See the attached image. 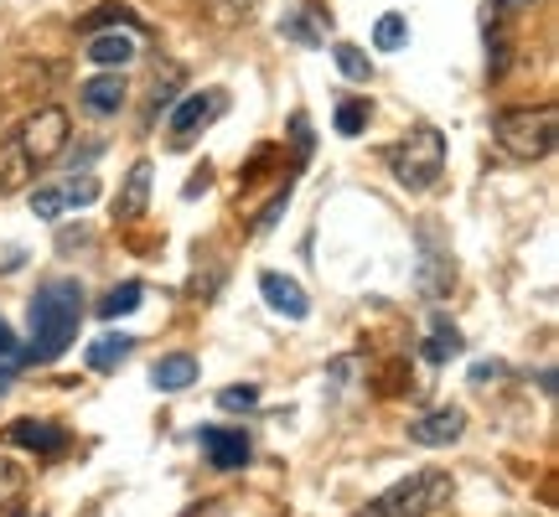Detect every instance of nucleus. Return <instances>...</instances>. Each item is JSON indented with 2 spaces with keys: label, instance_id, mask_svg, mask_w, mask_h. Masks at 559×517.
<instances>
[{
  "label": "nucleus",
  "instance_id": "nucleus-30",
  "mask_svg": "<svg viewBox=\"0 0 559 517\" xmlns=\"http://www.w3.org/2000/svg\"><path fill=\"white\" fill-rule=\"evenodd\" d=\"M487 378H498V362H481V368H472V383H477V388H487Z\"/></svg>",
  "mask_w": 559,
  "mask_h": 517
},
{
  "label": "nucleus",
  "instance_id": "nucleus-3",
  "mask_svg": "<svg viewBox=\"0 0 559 517\" xmlns=\"http://www.w3.org/2000/svg\"><path fill=\"white\" fill-rule=\"evenodd\" d=\"M383 166L394 171L404 192H430L445 171V140H440L436 124H415L400 145H389L383 151Z\"/></svg>",
  "mask_w": 559,
  "mask_h": 517
},
{
  "label": "nucleus",
  "instance_id": "nucleus-2",
  "mask_svg": "<svg viewBox=\"0 0 559 517\" xmlns=\"http://www.w3.org/2000/svg\"><path fill=\"white\" fill-rule=\"evenodd\" d=\"M492 140L508 160H544L559 140L555 104H519V109H498L492 115Z\"/></svg>",
  "mask_w": 559,
  "mask_h": 517
},
{
  "label": "nucleus",
  "instance_id": "nucleus-33",
  "mask_svg": "<svg viewBox=\"0 0 559 517\" xmlns=\"http://www.w3.org/2000/svg\"><path fill=\"white\" fill-rule=\"evenodd\" d=\"M523 5H528V0H523Z\"/></svg>",
  "mask_w": 559,
  "mask_h": 517
},
{
  "label": "nucleus",
  "instance_id": "nucleus-32",
  "mask_svg": "<svg viewBox=\"0 0 559 517\" xmlns=\"http://www.w3.org/2000/svg\"><path fill=\"white\" fill-rule=\"evenodd\" d=\"M16 517H32V513H16Z\"/></svg>",
  "mask_w": 559,
  "mask_h": 517
},
{
  "label": "nucleus",
  "instance_id": "nucleus-17",
  "mask_svg": "<svg viewBox=\"0 0 559 517\" xmlns=\"http://www.w3.org/2000/svg\"><path fill=\"white\" fill-rule=\"evenodd\" d=\"M140 296H145V285H140V279H124V285H115V290L99 300V316L104 321L130 316V311H140Z\"/></svg>",
  "mask_w": 559,
  "mask_h": 517
},
{
  "label": "nucleus",
  "instance_id": "nucleus-23",
  "mask_svg": "<svg viewBox=\"0 0 559 517\" xmlns=\"http://www.w3.org/2000/svg\"><path fill=\"white\" fill-rule=\"evenodd\" d=\"M502 68H508V32H502V26H487V73L498 79Z\"/></svg>",
  "mask_w": 559,
  "mask_h": 517
},
{
  "label": "nucleus",
  "instance_id": "nucleus-31",
  "mask_svg": "<svg viewBox=\"0 0 559 517\" xmlns=\"http://www.w3.org/2000/svg\"><path fill=\"white\" fill-rule=\"evenodd\" d=\"M11 352H16V337H11V326L0 321V358H11Z\"/></svg>",
  "mask_w": 559,
  "mask_h": 517
},
{
  "label": "nucleus",
  "instance_id": "nucleus-18",
  "mask_svg": "<svg viewBox=\"0 0 559 517\" xmlns=\"http://www.w3.org/2000/svg\"><path fill=\"white\" fill-rule=\"evenodd\" d=\"M332 62L342 68V79H353V83L373 79V62H368V52H362V47H353V41H337V47H332Z\"/></svg>",
  "mask_w": 559,
  "mask_h": 517
},
{
  "label": "nucleus",
  "instance_id": "nucleus-22",
  "mask_svg": "<svg viewBox=\"0 0 559 517\" xmlns=\"http://www.w3.org/2000/svg\"><path fill=\"white\" fill-rule=\"evenodd\" d=\"M62 207H68V202H62V187H37V192H32V213H37V218L58 223Z\"/></svg>",
  "mask_w": 559,
  "mask_h": 517
},
{
  "label": "nucleus",
  "instance_id": "nucleus-13",
  "mask_svg": "<svg viewBox=\"0 0 559 517\" xmlns=\"http://www.w3.org/2000/svg\"><path fill=\"white\" fill-rule=\"evenodd\" d=\"M130 352H135V337H130V332H104V337H94L83 347V362H88L94 373H115Z\"/></svg>",
  "mask_w": 559,
  "mask_h": 517
},
{
  "label": "nucleus",
  "instance_id": "nucleus-24",
  "mask_svg": "<svg viewBox=\"0 0 559 517\" xmlns=\"http://www.w3.org/2000/svg\"><path fill=\"white\" fill-rule=\"evenodd\" d=\"M218 404L223 409H243V414H249V409L260 404V388H254V383H243V388H223Z\"/></svg>",
  "mask_w": 559,
  "mask_h": 517
},
{
  "label": "nucleus",
  "instance_id": "nucleus-11",
  "mask_svg": "<svg viewBox=\"0 0 559 517\" xmlns=\"http://www.w3.org/2000/svg\"><path fill=\"white\" fill-rule=\"evenodd\" d=\"M151 177H156V166H151V160H135V166H130L124 187L115 192V218L120 223L145 218V207H151Z\"/></svg>",
  "mask_w": 559,
  "mask_h": 517
},
{
  "label": "nucleus",
  "instance_id": "nucleus-19",
  "mask_svg": "<svg viewBox=\"0 0 559 517\" xmlns=\"http://www.w3.org/2000/svg\"><path fill=\"white\" fill-rule=\"evenodd\" d=\"M404 41H409V21H404L400 11L379 16V26H373V47H379V52H400Z\"/></svg>",
  "mask_w": 559,
  "mask_h": 517
},
{
  "label": "nucleus",
  "instance_id": "nucleus-16",
  "mask_svg": "<svg viewBox=\"0 0 559 517\" xmlns=\"http://www.w3.org/2000/svg\"><path fill=\"white\" fill-rule=\"evenodd\" d=\"M104 26H109V32H140V16L130 5H120V0H104L99 11L83 21V32H104Z\"/></svg>",
  "mask_w": 559,
  "mask_h": 517
},
{
  "label": "nucleus",
  "instance_id": "nucleus-6",
  "mask_svg": "<svg viewBox=\"0 0 559 517\" xmlns=\"http://www.w3.org/2000/svg\"><path fill=\"white\" fill-rule=\"evenodd\" d=\"M198 445L202 456H207V466L213 471H243L249 466V435L243 430H223V424H207V430H198Z\"/></svg>",
  "mask_w": 559,
  "mask_h": 517
},
{
  "label": "nucleus",
  "instance_id": "nucleus-26",
  "mask_svg": "<svg viewBox=\"0 0 559 517\" xmlns=\"http://www.w3.org/2000/svg\"><path fill=\"white\" fill-rule=\"evenodd\" d=\"M285 202H290V181H285L275 197H270V202L260 207V218H254V228H260V233H264V228H275V218H280V207H285Z\"/></svg>",
  "mask_w": 559,
  "mask_h": 517
},
{
  "label": "nucleus",
  "instance_id": "nucleus-5",
  "mask_svg": "<svg viewBox=\"0 0 559 517\" xmlns=\"http://www.w3.org/2000/svg\"><path fill=\"white\" fill-rule=\"evenodd\" d=\"M228 109V99H223V88H207V94H187V99L171 109V145H192V135H198L202 124H213Z\"/></svg>",
  "mask_w": 559,
  "mask_h": 517
},
{
  "label": "nucleus",
  "instance_id": "nucleus-25",
  "mask_svg": "<svg viewBox=\"0 0 559 517\" xmlns=\"http://www.w3.org/2000/svg\"><path fill=\"white\" fill-rule=\"evenodd\" d=\"M21 481H26V477H21V466H16V460H5V456H0V507H5V502H11V497L21 492Z\"/></svg>",
  "mask_w": 559,
  "mask_h": 517
},
{
  "label": "nucleus",
  "instance_id": "nucleus-15",
  "mask_svg": "<svg viewBox=\"0 0 559 517\" xmlns=\"http://www.w3.org/2000/svg\"><path fill=\"white\" fill-rule=\"evenodd\" d=\"M461 352H466L461 332L445 316H436V326H430V341H425V358H430V362H451V358H461Z\"/></svg>",
  "mask_w": 559,
  "mask_h": 517
},
{
  "label": "nucleus",
  "instance_id": "nucleus-1",
  "mask_svg": "<svg viewBox=\"0 0 559 517\" xmlns=\"http://www.w3.org/2000/svg\"><path fill=\"white\" fill-rule=\"evenodd\" d=\"M83 321V285L79 279H47L37 285V300H32V347H26V362H58L73 337H79Z\"/></svg>",
  "mask_w": 559,
  "mask_h": 517
},
{
  "label": "nucleus",
  "instance_id": "nucleus-7",
  "mask_svg": "<svg viewBox=\"0 0 559 517\" xmlns=\"http://www.w3.org/2000/svg\"><path fill=\"white\" fill-rule=\"evenodd\" d=\"M466 435V409L456 404H445V409H430V414L409 419V440L425 445V450H440V445H456Z\"/></svg>",
  "mask_w": 559,
  "mask_h": 517
},
{
  "label": "nucleus",
  "instance_id": "nucleus-14",
  "mask_svg": "<svg viewBox=\"0 0 559 517\" xmlns=\"http://www.w3.org/2000/svg\"><path fill=\"white\" fill-rule=\"evenodd\" d=\"M151 383H156L160 394H181V388L198 383V362L187 358V352H166V358L151 368Z\"/></svg>",
  "mask_w": 559,
  "mask_h": 517
},
{
  "label": "nucleus",
  "instance_id": "nucleus-27",
  "mask_svg": "<svg viewBox=\"0 0 559 517\" xmlns=\"http://www.w3.org/2000/svg\"><path fill=\"white\" fill-rule=\"evenodd\" d=\"M280 37H290V41H306V47H317V32H311V21H306V16L280 21Z\"/></svg>",
  "mask_w": 559,
  "mask_h": 517
},
{
  "label": "nucleus",
  "instance_id": "nucleus-12",
  "mask_svg": "<svg viewBox=\"0 0 559 517\" xmlns=\"http://www.w3.org/2000/svg\"><path fill=\"white\" fill-rule=\"evenodd\" d=\"M260 290H264V300H270V311L285 321H306V311H311L306 290H300L290 275H260Z\"/></svg>",
  "mask_w": 559,
  "mask_h": 517
},
{
  "label": "nucleus",
  "instance_id": "nucleus-8",
  "mask_svg": "<svg viewBox=\"0 0 559 517\" xmlns=\"http://www.w3.org/2000/svg\"><path fill=\"white\" fill-rule=\"evenodd\" d=\"M140 52V37L135 32H88V47H83V58L94 62V68H104V73H120V68H130Z\"/></svg>",
  "mask_w": 559,
  "mask_h": 517
},
{
  "label": "nucleus",
  "instance_id": "nucleus-29",
  "mask_svg": "<svg viewBox=\"0 0 559 517\" xmlns=\"http://www.w3.org/2000/svg\"><path fill=\"white\" fill-rule=\"evenodd\" d=\"M181 517H228V507L223 502H198V507H187Z\"/></svg>",
  "mask_w": 559,
  "mask_h": 517
},
{
  "label": "nucleus",
  "instance_id": "nucleus-28",
  "mask_svg": "<svg viewBox=\"0 0 559 517\" xmlns=\"http://www.w3.org/2000/svg\"><path fill=\"white\" fill-rule=\"evenodd\" d=\"M94 197H99V181H94V177H83V181H73V187H62V202H79V207H83V202H94Z\"/></svg>",
  "mask_w": 559,
  "mask_h": 517
},
{
  "label": "nucleus",
  "instance_id": "nucleus-20",
  "mask_svg": "<svg viewBox=\"0 0 559 517\" xmlns=\"http://www.w3.org/2000/svg\"><path fill=\"white\" fill-rule=\"evenodd\" d=\"M198 5L223 26H239V21L254 16V0H198Z\"/></svg>",
  "mask_w": 559,
  "mask_h": 517
},
{
  "label": "nucleus",
  "instance_id": "nucleus-10",
  "mask_svg": "<svg viewBox=\"0 0 559 517\" xmlns=\"http://www.w3.org/2000/svg\"><path fill=\"white\" fill-rule=\"evenodd\" d=\"M124 73H94V79L79 88V99H83V109L94 115V120H109V115H120L124 109Z\"/></svg>",
  "mask_w": 559,
  "mask_h": 517
},
{
  "label": "nucleus",
  "instance_id": "nucleus-21",
  "mask_svg": "<svg viewBox=\"0 0 559 517\" xmlns=\"http://www.w3.org/2000/svg\"><path fill=\"white\" fill-rule=\"evenodd\" d=\"M368 99H347L337 104V135H362V124H368Z\"/></svg>",
  "mask_w": 559,
  "mask_h": 517
},
{
  "label": "nucleus",
  "instance_id": "nucleus-9",
  "mask_svg": "<svg viewBox=\"0 0 559 517\" xmlns=\"http://www.w3.org/2000/svg\"><path fill=\"white\" fill-rule=\"evenodd\" d=\"M5 435H11V445L37 450V456H62V450H68V430L52 424V419H11Z\"/></svg>",
  "mask_w": 559,
  "mask_h": 517
},
{
  "label": "nucleus",
  "instance_id": "nucleus-4",
  "mask_svg": "<svg viewBox=\"0 0 559 517\" xmlns=\"http://www.w3.org/2000/svg\"><path fill=\"white\" fill-rule=\"evenodd\" d=\"M451 492H456L451 471H436V466H430V471H415V477H404L400 486H389V492L368 502L358 517H430L451 502Z\"/></svg>",
  "mask_w": 559,
  "mask_h": 517
}]
</instances>
